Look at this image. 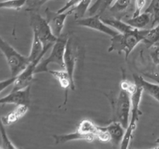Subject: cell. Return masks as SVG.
Instances as JSON below:
<instances>
[{
	"label": "cell",
	"instance_id": "obj_1",
	"mask_svg": "<svg viewBox=\"0 0 159 149\" xmlns=\"http://www.w3.org/2000/svg\"><path fill=\"white\" fill-rule=\"evenodd\" d=\"M147 29H134L129 32L121 34L119 33L114 37H111V43L109 47L108 51H116L118 54H124L125 59L128 58L133 50L138 45V43L144 41L146 35L148 33Z\"/></svg>",
	"mask_w": 159,
	"mask_h": 149
},
{
	"label": "cell",
	"instance_id": "obj_2",
	"mask_svg": "<svg viewBox=\"0 0 159 149\" xmlns=\"http://www.w3.org/2000/svg\"><path fill=\"white\" fill-rule=\"evenodd\" d=\"M0 51L3 54L8 64L12 76L20 74L30 61L28 56L19 53L0 36Z\"/></svg>",
	"mask_w": 159,
	"mask_h": 149
},
{
	"label": "cell",
	"instance_id": "obj_3",
	"mask_svg": "<svg viewBox=\"0 0 159 149\" xmlns=\"http://www.w3.org/2000/svg\"><path fill=\"white\" fill-rule=\"evenodd\" d=\"M68 40V37L67 34H61L60 37H57V40L53 45L49 57L44 60L40 61L36 68L35 74L40 72H48L49 70L48 66L51 64H55L61 67V69H65L64 55H65V47H66Z\"/></svg>",
	"mask_w": 159,
	"mask_h": 149
},
{
	"label": "cell",
	"instance_id": "obj_4",
	"mask_svg": "<svg viewBox=\"0 0 159 149\" xmlns=\"http://www.w3.org/2000/svg\"><path fill=\"white\" fill-rule=\"evenodd\" d=\"M30 26L33 34H37L43 43V46L53 47L57 37L53 34L48 20L40 14L34 12L30 18Z\"/></svg>",
	"mask_w": 159,
	"mask_h": 149
},
{
	"label": "cell",
	"instance_id": "obj_5",
	"mask_svg": "<svg viewBox=\"0 0 159 149\" xmlns=\"http://www.w3.org/2000/svg\"><path fill=\"white\" fill-rule=\"evenodd\" d=\"M114 110L116 120L119 121L126 129L130 123L131 110V99L130 94L128 92L120 88L114 105Z\"/></svg>",
	"mask_w": 159,
	"mask_h": 149
},
{
	"label": "cell",
	"instance_id": "obj_6",
	"mask_svg": "<svg viewBox=\"0 0 159 149\" xmlns=\"http://www.w3.org/2000/svg\"><path fill=\"white\" fill-rule=\"evenodd\" d=\"M100 15L90 16L89 17H87V18H82L77 20L76 23L79 26L99 31V32L103 33V34H107L111 37H114L116 34H119L120 32H118L116 29H113V27L104 23V21L102 20V19L100 18Z\"/></svg>",
	"mask_w": 159,
	"mask_h": 149
},
{
	"label": "cell",
	"instance_id": "obj_7",
	"mask_svg": "<svg viewBox=\"0 0 159 149\" xmlns=\"http://www.w3.org/2000/svg\"><path fill=\"white\" fill-rule=\"evenodd\" d=\"M43 57H40L36 60L30 61L29 65L21 71L19 74L16 76V80L13 83L12 90L23 89L30 86L34 81V74H35V70L37 65L40 63Z\"/></svg>",
	"mask_w": 159,
	"mask_h": 149
},
{
	"label": "cell",
	"instance_id": "obj_8",
	"mask_svg": "<svg viewBox=\"0 0 159 149\" xmlns=\"http://www.w3.org/2000/svg\"><path fill=\"white\" fill-rule=\"evenodd\" d=\"M143 93H144V89L142 88V87L137 84L136 89L130 94V99H131L130 120L127 127H130L134 130H136L137 124L139 120L140 116L142 114L141 110H140V104H141V99H142Z\"/></svg>",
	"mask_w": 159,
	"mask_h": 149
},
{
	"label": "cell",
	"instance_id": "obj_9",
	"mask_svg": "<svg viewBox=\"0 0 159 149\" xmlns=\"http://www.w3.org/2000/svg\"><path fill=\"white\" fill-rule=\"evenodd\" d=\"M30 85L23 89L12 90L7 96L0 99V105L14 104V105L30 106Z\"/></svg>",
	"mask_w": 159,
	"mask_h": 149
},
{
	"label": "cell",
	"instance_id": "obj_10",
	"mask_svg": "<svg viewBox=\"0 0 159 149\" xmlns=\"http://www.w3.org/2000/svg\"><path fill=\"white\" fill-rule=\"evenodd\" d=\"M77 57L78 52L75 43L72 39L68 38L66 47H65V55H64V62H65V69L69 74L71 82L74 85V71L76 61H77Z\"/></svg>",
	"mask_w": 159,
	"mask_h": 149
},
{
	"label": "cell",
	"instance_id": "obj_11",
	"mask_svg": "<svg viewBox=\"0 0 159 149\" xmlns=\"http://www.w3.org/2000/svg\"><path fill=\"white\" fill-rule=\"evenodd\" d=\"M71 13H72V9H70L65 12H61V13L56 12V13L52 17L48 16L49 19H47V20L49 23L53 34L57 37H60L62 34V30H63L64 26H65V20Z\"/></svg>",
	"mask_w": 159,
	"mask_h": 149
},
{
	"label": "cell",
	"instance_id": "obj_12",
	"mask_svg": "<svg viewBox=\"0 0 159 149\" xmlns=\"http://www.w3.org/2000/svg\"><path fill=\"white\" fill-rule=\"evenodd\" d=\"M48 72H49L50 74H52V76H54L55 78V79H57V82L60 84L61 87L62 88H64L65 91V104L66 103L67 99H68V88H71V90H75V86L74 84L71 82V79L70 78L69 74L68 73V71L65 69H61V70H48Z\"/></svg>",
	"mask_w": 159,
	"mask_h": 149
},
{
	"label": "cell",
	"instance_id": "obj_13",
	"mask_svg": "<svg viewBox=\"0 0 159 149\" xmlns=\"http://www.w3.org/2000/svg\"><path fill=\"white\" fill-rule=\"evenodd\" d=\"M104 127L110 134V142L116 146L120 144L125 133V128L123 127L122 124L119 121L115 120Z\"/></svg>",
	"mask_w": 159,
	"mask_h": 149
},
{
	"label": "cell",
	"instance_id": "obj_14",
	"mask_svg": "<svg viewBox=\"0 0 159 149\" xmlns=\"http://www.w3.org/2000/svg\"><path fill=\"white\" fill-rule=\"evenodd\" d=\"M54 138L55 140V144H65V143L69 142L72 141H80V140H84V141L91 142L93 141L96 138L93 135L85 134V133H81L78 130L73 133H66V134H60V135H54Z\"/></svg>",
	"mask_w": 159,
	"mask_h": 149
},
{
	"label": "cell",
	"instance_id": "obj_15",
	"mask_svg": "<svg viewBox=\"0 0 159 149\" xmlns=\"http://www.w3.org/2000/svg\"><path fill=\"white\" fill-rule=\"evenodd\" d=\"M134 81L135 83L142 87L144 92L150 95L155 100L159 102V84H155L145 80L141 75L134 74Z\"/></svg>",
	"mask_w": 159,
	"mask_h": 149
},
{
	"label": "cell",
	"instance_id": "obj_16",
	"mask_svg": "<svg viewBox=\"0 0 159 149\" xmlns=\"http://www.w3.org/2000/svg\"><path fill=\"white\" fill-rule=\"evenodd\" d=\"M28 110H29V106L24 105V104L17 105L12 111L6 114V116H2V120L6 126L11 125L23 117L27 113Z\"/></svg>",
	"mask_w": 159,
	"mask_h": 149
},
{
	"label": "cell",
	"instance_id": "obj_17",
	"mask_svg": "<svg viewBox=\"0 0 159 149\" xmlns=\"http://www.w3.org/2000/svg\"><path fill=\"white\" fill-rule=\"evenodd\" d=\"M124 21H125L127 24L130 25V26L136 28V29H145L150 23L152 24V17L150 13L147 12H141L139 15L132 16V18L127 19V20H124Z\"/></svg>",
	"mask_w": 159,
	"mask_h": 149
},
{
	"label": "cell",
	"instance_id": "obj_18",
	"mask_svg": "<svg viewBox=\"0 0 159 149\" xmlns=\"http://www.w3.org/2000/svg\"><path fill=\"white\" fill-rule=\"evenodd\" d=\"M115 0H95L93 5L89 8V16L102 15L107 9H110Z\"/></svg>",
	"mask_w": 159,
	"mask_h": 149
},
{
	"label": "cell",
	"instance_id": "obj_19",
	"mask_svg": "<svg viewBox=\"0 0 159 149\" xmlns=\"http://www.w3.org/2000/svg\"><path fill=\"white\" fill-rule=\"evenodd\" d=\"M102 20L104 21V23H107V25L110 26L111 27H113V29H116L118 32L121 33V34L129 32V31H131L134 29V27L131 26L130 25L127 24L124 20H116V19L111 18L102 19Z\"/></svg>",
	"mask_w": 159,
	"mask_h": 149
},
{
	"label": "cell",
	"instance_id": "obj_20",
	"mask_svg": "<svg viewBox=\"0 0 159 149\" xmlns=\"http://www.w3.org/2000/svg\"><path fill=\"white\" fill-rule=\"evenodd\" d=\"M77 130L80 131L81 133H85V134L93 135L96 138L99 130V127L89 120H83L80 122Z\"/></svg>",
	"mask_w": 159,
	"mask_h": 149
},
{
	"label": "cell",
	"instance_id": "obj_21",
	"mask_svg": "<svg viewBox=\"0 0 159 149\" xmlns=\"http://www.w3.org/2000/svg\"><path fill=\"white\" fill-rule=\"evenodd\" d=\"M144 43L148 47H150L155 43L159 42V23L154 27L149 29L148 33L144 40Z\"/></svg>",
	"mask_w": 159,
	"mask_h": 149
},
{
	"label": "cell",
	"instance_id": "obj_22",
	"mask_svg": "<svg viewBox=\"0 0 159 149\" xmlns=\"http://www.w3.org/2000/svg\"><path fill=\"white\" fill-rule=\"evenodd\" d=\"M28 0H5L0 2V9L20 10L27 4Z\"/></svg>",
	"mask_w": 159,
	"mask_h": 149
},
{
	"label": "cell",
	"instance_id": "obj_23",
	"mask_svg": "<svg viewBox=\"0 0 159 149\" xmlns=\"http://www.w3.org/2000/svg\"><path fill=\"white\" fill-rule=\"evenodd\" d=\"M144 12L151 14L152 17V28L159 23V0H152L150 5Z\"/></svg>",
	"mask_w": 159,
	"mask_h": 149
},
{
	"label": "cell",
	"instance_id": "obj_24",
	"mask_svg": "<svg viewBox=\"0 0 159 149\" xmlns=\"http://www.w3.org/2000/svg\"><path fill=\"white\" fill-rule=\"evenodd\" d=\"M5 124H3L2 118L0 117V134H1L2 138V147L6 149H16L17 148L16 146L13 144V143L11 141L8 136L6 130L5 129Z\"/></svg>",
	"mask_w": 159,
	"mask_h": 149
},
{
	"label": "cell",
	"instance_id": "obj_25",
	"mask_svg": "<svg viewBox=\"0 0 159 149\" xmlns=\"http://www.w3.org/2000/svg\"><path fill=\"white\" fill-rule=\"evenodd\" d=\"M131 0H115L110 7V12L113 13H121L125 12L130 5Z\"/></svg>",
	"mask_w": 159,
	"mask_h": 149
},
{
	"label": "cell",
	"instance_id": "obj_26",
	"mask_svg": "<svg viewBox=\"0 0 159 149\" xmlns=\"http://www.w3.org/2000/svg\"><path fill=\"white\" fill-rule=\"evenodd\" d=\"M48 1L49 0H28L26 11H30L33 12H37L40 7Z\"/></svg>",
	"mask_w": 159,
	"mask_h": 149
},
{
	"label": "cell",
	"instance_id": "obj_27",
	"mask_svg": "<svg viewBox=\"0 0 159 149\" xmlns=\"http://www.w3.org/2000/svg\"><path fill=\"white\" fill-rule=\"evenodd\" d=\"M150 56L152 61L157 66H159V42L155 43L150 47Z\"/></svg>",
	"mask_w": 159,
	"mask_h": 149
},
{
	"label": "cell",
	"instance_id": "obj_28",
	"mask_svg": "<svg viewBox=\"0 0 159 149\" xmlns=\"http://www.w3.org/2000/svg\"><path fill=\"white\" fill-rule=\"evenodd\" d=\"M145 5L146 0H135V11L133 14V16L141 14Z\"/></svg>",
	"mask_w": 159,
	"mask_h": 149
},
{
	"label": "cell",
	"instance_id": "obj_29",
	"mask_svg": "<svg viewBox=\"0 0 159 149\" xmlns=\"http://www.w3.org/2000/svg\"><path fill=\"white\" fill-rule=\"evenodd\" d=\"M15 80L16 76H12V77L9 78V79L0 81V93H1L3 90L6 89L7 87H9V85H13Z\"/></svg>",
	"mask_w": 159,
	"mask_h": 149
},
{
	"label": "cell",
	"instance_id": "obj_30",
	"mask_svg": "<svg viewBox=\"0 0 159 149\" xmlns=\"http://www.w3.org/2000/svg\"><path fill=\"white\" fill-rule=\"evenodd\" d=\"M144 75L152 80L155 81L157 83L159 84V73L158 72H147L144 73Z\"/></svg>",
	"mask_w": 159,
	"mask_h": 149
},
{
	"label": "cell",
	"instance_id": "obj_31",
	"mask_svg": "<svg viewBox=\"0 0 159 149\" xmlns=\"http://www.w3.org/2000/svg\"><path fill=\"white\" fill-rule=\"evenodd\" d=\"M156 143H157V144H158V148H159V139H158V140H157V141H156Z\"/></svg>",
	"mask_w": 159,
	"mask_h": 149
},
{
	"label": "cell",
	"instance_id": "obj_32",
	"mask_svg": "<svg viewBox=\"0 0 159 149\" xmlns=\"http://www.w3.org/2000/svg\"><path fill=\"white\" fill-rule=\"evenodd\" d=\"M158 73H159V66H158Z\"/></svg>",
	"mask_w": 159,
	"mask_h": 149
},
{
	"label": "cell",
	"instance_id": "obj_33",
	"mask_svg": "<svg viewBox=\"0 0 159 149\" xmlns=\"http://www.w3.org/2000/svg\"><path fill=\"white\" fill-rule=\"evenodd\" d=\"M0 148H2V146H0Z\"/></svg>",
	"mask_w": 159,
	"mask_h": 149
},
{
	"label": "cell",
	"instance_id": "obj_34",
	"mask_svg": "<svg viewBox=\"0 0 159 149\" xmlns=\"http://www.w3.org/2000/svg\"><path fill=\"white\" fill-rule=\"evenodd\" d=\"M56 1H60V0H56Z\"/></svg>",
	"mask_w": 159,
	"mask_h": 149
}]
</instances>
